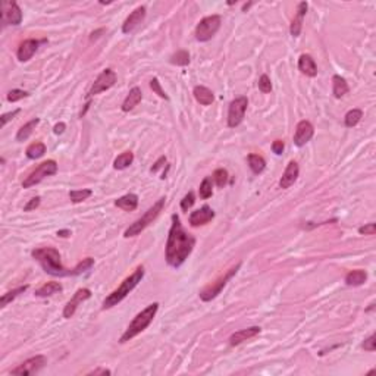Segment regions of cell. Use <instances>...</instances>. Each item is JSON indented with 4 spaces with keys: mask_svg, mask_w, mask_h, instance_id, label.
Returning a JSON list of instances; mask_svg holds the SVG:
<instances>
[{
    "mask_svg": "<svg viewBox=\"0 0 376 376\" xmlns=\"http://www.w3.org/2000/svg\"><path fill=\"white\" fill-rule=\"evenodd\" d=\"M24 97H28V93L27 92H22V90H10L9 93H7V101H10V103H15V101H18V100H21V98H24Z\"/></svg>",
    "mask_w": 376,
    "mask_h": 376,
    "instance_id": "obj_40",
    "label": "cell"
},
{
    "mask_svg": "<svg viewBox=\"0 0 376 376\" xmlns=\"http://www.w3.org/2000/svg\"><path fill=\"white\" fill-rule=\"evenodd\" d=\"M92 194H93L92 189H74L69 192V198L72 203H81V201L87 200Z\"/></svg>",
    "mask_w": 376,
    "mask_h": 376,
    "instance_id": "obj_36",
    "label": "cell"
},
{
    "mask_svg": "<svg viewBox=\"0 0 376 376\" xmlns=\"http://www.w3.org/2000/svg\"><path fill=\"white\" fill-rule=\"evenodd\" d=\"M150 87H152V90L157 94L159 97H162V98H165V100H168V98H169V97H168V94L165 93V90L162 89V86H160V83H159V80H157V78H153V80L150 81Z\"/></svg>",
    "mask_w": 376,
    "mask_h": 376,
    "instance_id": "obj_39",
    "label": "cell"
},
{
    "mask_svg": "<svg viewBox=\"0 0 376 376\" xmlns=\"http://www.w3.org/2000/svg\"><path fill=\"white\" fill-rule=\"evenodd\" d=\"M366 280H368V274L362 269H357V271H351L347 274L345 283L348 286H359V285H363Z\"/></svg>",
    "mask_w": 376,
    "mask_h": 376,
    "instance_id": "obj_27",
    "label": "cell"
},
{
    "mask_svg": "<svg viewBox=\"0 0 376 376\" xmlns=\"http://www.w3.org/2000/svg\"><path fill=\"white\" fill-rule=\"evenodd\" d=\"M132 162H134V155H132L131 152H124V153H121V155L115 159L113 168L122 171V169H126L128 166H131Z\"/></svg>",
    "mask_w": 376,
    "mask_h": 376,
    "instance_id": "obj_30",
    "label": "cell"
},
{
    "mask_svg": "<svg viewBox=\"0 0 376 376\" xmlns=\"http://www.w3.org/2000/svg\"><path fill=\"white\" fill-rule=\"evenodd\" d=\"M146 18V6H138L134 12L129 13V16L125 19L124 25H122V32L124 34H129L132 32Z\"/></svg>",
    "mask_w": 376,
    "mask_h": 376,
    "instance_id": "obj_15",
    "label": "cell"
},
{
    "mask_svg": "<svg viewBox=\"0 0 376 376\" xmlns=\"http://www.w3.org/2000/svg\"><path fill=\"white\" fill-rule=\"evenodd\" d=\"M215 218V212L209 206H203L201 209L192 212L189 215V225L191 226H200L209 223Z\"/></svg>",
    "mask_w": 376,
    "mask_h": 376,
    "instance_id": "obj_17",
    "label": "cell"
},
{
    "mask_svg": "<svg viewBox=\"0 0 376 376\" xmlns=\"http://www.w3.org/2000/svg\"><path fill=\"white\" fill-rule=\"evenodd\" d=\"M359 232H360V234H365V235H375V223H368V225H365V226H360V228H359Z\"/></svg>",
    "mask_w": 376,
    "mask_h": 376,
    "instance_id": "obj_45",
    "label": "cell"
},
{
    "mask_svg": "<svg viewBox=\"0 0 376 376\" xmlns=\"http://www.w3.org/2000/svg\"><path fill=\"white\" fill-rule=\"evenodd\" d=\"M43 41H44V40L38 41V40H34V38H28V40L22 41V43L19 44V47H18V52H16L18 59H19L21 62L30 61V59L34 56V53L37 52L40 43H43Z\"/></svg>",
    "mask_w": 376,
    "mask_h": 376,
    "instance_id": "obj_16",
    "label": "cell"
},
{
    "mask_svg": "<svg viewBox=\"0 0 376 376\" xmlns=\"http://www.w3.org/2000/svg\"><path fill=\"white\" fill-rule=\"evenodd\" d=\"M198 194L203 200L212 197V194H213V180L210 177L203 180V183L200 184V188H198Z\"/></svg>",
    "mask_w": 376,
    "mask_h": 376,
    "instance_id": "obj_34",
    "label": "cell"
},
{
    "mask_svg": "<svg viewBox=\"0 0 376 376\" xmlns=\"http://www.w3.org/2000/svg\"><path fill=\"white\" fill-rule=\"evenodd\" d=\"M212 180L215 181V184H216L218 187H225L226 183H228V172H226V169H216V171L213 172Z\"/></svg>",
    "mask_w": 376,
    "mask_h": 376,
    "instance_id": "obj_37",
    "label": "cell"
},
{
    "mask_svg": "<svg viewBox=\"0 0 376 376\" xmlns=\"http://www.w3.org/2000/svg\"><path fill=\"white\" fill-rule=\"evenodd\" d=\"M259 90L262 93H271L272 92V83L268 75H262L259 80Z\"/></svg>",
    "mask_w": 376,
    "mask_h": 376,
    "instance_id": "obj_38",
    "label": "cell"
},
{
    "mask_svg": "<svg viewBox=\"0 0 376 376\" xmlns=\"http://www.w3.org/2000/svg\"><path fill=\"white\" fill-rule=\"evenodd\" d=\"M141 98H143V93H141V90L138 89V87H134V89H131L129 90V93L128 95L125 97V100H124V103H122V106H121V109L124 110V112H129V110H132L140 101H141Z\"/></svg>",
    "mask_w": 376,
    "mask_h": 376,
    "instance_id": "obj_23",
    "label": "cell"
},
{
    "mask_svg": "<svg viewBox=\"0 0 376 376\" xmlns=\"http://www.w3.org/2000/svg\"><path fill=\"white\" fill-rule=\"evenodd\" d=\"M46 362H47V359H46L44 356H35V357H31V359L25 360V362H24V363H21L18 368L12 369V371H10V374H12V375H19V376L34 375L35 372H38L40 369H43V368H44Z\"/></svg>",
    "mask_w": 376,
    "mask_h": 376,
    "instance_id": "obj_12",
    "label": "cell"
},
{
    "mask_svg": "<svg viewBox=\"0 0 376 376\" xmlns=\"http://www.w3.org/2000/svg\"><path fill=\"white\" fill-rule=\"evenodd\" d=\"M162 163H166V157H165V156H162V157H160V159L155 163V166L152 168V172H156V171L162 166Z\"/></svg>",
    "mask_w": 376,
    "mask_h": 376,
    "instance_id": "obj_49",
    "label": "cell"
},
{
    "mask_svg": "<svg viewBox=\"0 0 376 376\" xmlns=\"http://www.w3.org/2000/svg\"><path fill=\"white\" fill-rule=\"evenodd\" d=\"M260 331H262V329H260L259 326H251V328L238 331V332H235V334L231 335L229 344H231V345H238V344H241V343H244V341H247V340H250V338H254L256 335L260 334Z\"/></svg>",
    "mask_w": 376,
    "mask_h": 376,
    "instance_id": "obj_20",
    "label": "cell"
},
{
    "mask_svg": "<svg viewBox=\"0 0 376 376\" xmlns=\"http://www.w3.org/2000/svg\"><path fill=\"white\" fill-rule=\"evenodd\" d=\"M87 375H110V371L109 369H94Z\"/></svg>",
    "mask_w": 376,
    "mask_h": 376,
    "instance_id": "obj_47",
    "label": "cell"
},
{
    "mask_svg": "<svg viewBox=\"0 0 376 376\" xmlns=\"http://www.w3.org/2000/svg\"><path fill=\"white\" fill-rule=\"evenodd\" d=\"M163 206H165V198L157 200L140 219H137L134 223H131V225L125 229L124 237H125V238L135 237V235H138L141 231H144V229H146L150 223H153V220L159 216V213L162 212Z\"/></svg>",
    "mask_w": 376,
    "mask_h": 376,
    "instance_id": "obj_5",
    "label": "cell"
},
{
    "mask_svg": "<svg viewBox=\"0 0 376 376\" xmlns=\"http://www.w3.org/2000/svg\"><path fill=\"white\" fill-rule=\"evenodd\" d=\"M63 289L62 283L61 282H47L44 283L43 286H40L38 289H35V295L37 297H49V295H53L56 292H61Z\"/></svg>",
    "mask_w": 376,
    "mask_h": 376,
    "instance_id": "obj_26",
    "label": "cell"
},
{
    "mask_svg": "<svg viewBox=\"0 0 376 376\" xmlns=\"http://www.w3.org/2000/svg\"><path fill=\"white\" fill-rule=\"evenodd\" d=\"M363 348L366 350V351H375L376 350V335L375 334H372L368 340H365V343H363Z\"/></svg>",
    "mask_w": 376,
    "mask_h": 376,
    "instance_id": "obj_42",
    "label": "cell"
},
{
    "mask_svg": "<svg viewBox=\"0 0 376 376\" xmlns=\"http://www.w3.org/2000/svg\"><path fill=\"white\" fill-rule=\"evenodd\" d=\"M192 94H194L195 100H197L200 104H203V106H209V104H212L213 100H215V95L212 93V90H209V89L204 87V86H197V87H194Z\"/></svg>",
    "mask_w": 376,
    "mask_h": 376,
    "instance_id": "obj_24",
    "label": "cell"
},
{
    "mask_svg": "<svg viewBox=\"0 0 376 376\" xmlns=\"http://www.w3.org/2000/svg\"><path fill=\"white\" fill-rule=\"evenodd\" d=\"M298 69L301 74L307 77H316L317 75V66L314 59L310 55H301L298 59Z\"/></svg>",
    "mask_w": 376,
    "mask_h": 376,
    "instance_id": "obj_21",
    "label": "cell"
},
{
    "mask_svg": "<svg viewBox=\"0 0 376 376\" xmlns=\"http://www.w3.org/2000/svg\"><path fill=\"white\" fill-rule=\"evenodd\" d=\"M307 7H309L307 1H301V3L298 4L297 13H295L294 19H292V22H291V27H289V32H291L292 37H298V35H300L301 27H303V18H304V15H306V12H307Z\"/></svg>",
    "mask_w": 376,
    "mask_h": 376,
    "instance_id": "obj_18",
    "label": "cell"
},
{
    "mask_svg": "<svg viewBox=\"0 0 376 376\" xmlns=\"http://www.w3.org/2000/svg\"><path fill=\"white\" fill-rule=\"evenodd\" d=\"M115 206L125 210V212H132L138 206V195L134 194V192L125 194V195L119 197L118 200H115Z\"/></svg>",
    "mask_w": 376,
    "mask_h": 376,
    "instance_id": "obj_22",
    "label": "cell"
},
{
    "mask_svg": "<svg viewBox=\"0 0 376 376\" xmlns=\"http://www.w3.org/2000/svg\"><path fill=\"white\" fill-rule=\"evenodd\" d=\"M143 277H144V268H143V266H138V268L134 271L132 275H129L128 278H125V280L122 281V283H121L115 291H112V292L104 298V301H103V309H110V307L116 306L118 303H121V301L141 282Z\"/></svg>",
    "mask_w": 376,
    "mask_h": 376,
    "instance_id": "obj_4",
    "label": "cell"
},
{
    "mask_svg": "<svg viewBox=\"0 0 376 376\" xmlns=\"http://www.w3.org/2000/svg\"><path fill=\"white\" fill-rule=\"evenodd\" d=\"M219 28H220V16L219 15L206 16L195 27V38L201 43L209 41L218 32Z\"/></svg>",
    "mask_w": 376,
    "mask_h": 376,
    "instance_id": "obj_8",
    "label": "cell"
},
{
    "mask_svg": "<svg viewBox=\"0 0 376 376\" xmlns=\"http://www.w3.org/2000/svg\"><path fill=\"white\" fill-rule=\"evenodd\" d=\"M251 4H253V3H247V4H244V6H243V10L246 12V10H247V9H249V7L251 6Z\"/></svg>",
    "mask_w": 376,
    "mask_h": 376,
    "instance_id": "obj_51",
    "label": "cell"
},
{
    "mask_svg": "<svg viewBox=\"0 0 376 376\" xmlns=\"http://www.w3.org/2000/svg\"><path fill=\"white\" fill-rule=\"evenodd\" d=\"M240 268H241V263H238L237 266L231 268L226 274H223L222 277H219L216 281L209 283L207 286H204V288L200 291V298H201L203 301H210V300H213L215 297H218V295L222 292V289L225 288L226 282L229 281V280L238 272Z\"/></svg>",
    "mask_w": 376,
    "mask_h": 376,
    "instance_id": "obj_6",
    "label": "cell"
},
{
    "mask_svg": "<svg viewBox=\"0 0 376 376\" xmlns=\"http://www.w3.org/2000/svg\"><path fill=\"white\" fill-rule=\"evenodd\" d=\"M247 106H249V100L244 95L237 97L235 100H232L229 103V109H228V126L229 128H235L243 122Z\"/></svg>",
    "mask_w": 376,
    "mask_h": 376,
    "instance_id": "obj_9",
    "label": "cell"
},
{
    "mask_svg": "<svg viewBox=\"0 0 376 376\" xmlns=\"http://www.w3.org/2000/svg\"><path fill=\"white\" fill-rule=\"evenodd\" d=\"M40 197H34V198H31L25 206H24V212H31V210H34V209H37L38 207V204H40Z\"/></svg>",
    "mask_w": 376,
    "mask_h": 376,
    "instance_id": "obj_44",
    "label": "cell"
},
{
    "mask_svg": "<svg viewBox=\"0 0 376 376\" xmlns=\"http://www.w3.org/2000/svg\"><path fill=\"white\" fill-rule=\"evenodd\" d=\"M38 122H40V119L35 118V119L27 122L24 126H21L19 131H18V134H16V141H25V140L32 134V131L35 129V126L38 125Z\"/></svg>",
    "mask_w": 376,
    "mask_h": 376,
    "instance_id": "obj_29",
    "label": "cell"
},
{
    "mask_svg": "<svg viewBox=\"0 0 376 376\" xmlns=\"http://www.w3.org/2000/svg\"><path fill=\"white\" fill-rule=\"evenodd\" d=\"M283 147H285V144H283V141H281V140H275L272 143V150H274L275 155H282Z\"/></svg>",
    "mask_w": 376,
    "mask_h": 376,
    "instance_id": "obj_46",
    "label": "cell"
},
{
    "mask_svg": "<svg viewBox=\"0 0 376 376\" xmlns=\"http://www.w3.org/2000/svg\"><path fill=\"white\" fill-rule=\"evenodd\" d=\"M22 21V12L16 1H1V24L6 25H19Z\"/></svg>",
    "mask_w": 376,
    "mask_h": 376,
    "instance_id": "obj_10",
    "label": "cell"
},
{
    "mask_svg": "<svg viewBox=\"0 0 376 376\" xmlns=\"http://www.w3.org/2000/svg\"><path fill=\"white\" fill-rule=\"evenodd\" d=\"M58 172V163L55 160H46L43 163H40L22 183V187L24 188H30L32 186H37L40 184L46 177H50V175H55Z\"/></svg>",
    "mask_w": 376,
    "mask_h": 376,
    "instance_id": "obj_7",
    "label": "cell"
},
{
    "mask_svg": "<svg viewBox=\"0 0 376 376\" xmlns=\"http://www.w3.org/2000/svg\"><path fill=\"white\" fill-rule=\"evenodd\" d=\"M65 128H66V125H65L63 122H59V124L55 125L53 131H55V134H62V132L65 131Z\"/></svg>",
    "mask_w": 376,
    "mask_h": 376,
    "instance_id": "obj_48",
    "label": "cell"
},
{
    "mask_svg": "<svg viewBox=\"0 0 376 376\" xmlns=\"http://www.w3.org/2000/svg\"><path fill=\"white\" fill-rule=\"evenodd\" d=\"M116 80H118V77H116V72H115V71H112V69H109V68L104 69V71L97 77V80L94 81L93 87H92L90 92H89V95L93 97L95 94L112 89V87L116 84Z\"/></svg>",
    "mask_w": 376,
    "mask_h": 376,
    "instance_id": "obj_11",
    "label": "cell"
},
{
    "mask_svg": "<svg viewBox=\"0 0 376 376\" xmlns=\"http://www.w3.org/2000/svg\"><path fill=\"white\" fill-rule=\"evenodd\" d=\"M21 112V109H16V110H13V112H9V113H4V115H1V118H0V124H1V126H4L10 119H13L18 113Z\"/></svg>",
    "mask_w": 376,
    "mask_h": 376,
    "instance_id": "obj_43",
    "label": "cell"
},
{
    "mask_svg": "<svg viewBox=\"0 0 376 376\" xmlns=\"http://www.w3.org/2000/svg\"><path fill=\"white\" fill-rule=\"evenodd\" d=\"M157 310H159V303H153V304L147 306L144 310H141V312L132 319V322L128 325L126 331H125V332L122 334V337L119 338V343L124 344V343L132 340L134 337H137L138 334H141V332L153 322V319H155Z\"/></svg>",
    "mask_w": 376,
    "mask_h": 376,
    "instance_id": "obj_3",
    "label": "cell"
},
{
    "mask_svg": "<svg viewBox=\"0 0 376 376\" xmlns=\"http://www.w3.org/2000/svg\"><path fill=\"white\" fill-rule=\"evenodd\" d=\"M195 246V238L184 229L178 215H172V226L169 229L166 241V263L175 269L181 268L183 263L191 254Z\"/></svg>",
    "mask_w": 376,
    "mask_h": 376,
    "instance_id": "obj_1",
    "label": "cell"
},
{
    "mask_svg": "<svg viewBox=\"0 0 376 376\" xmlns=\"http://www.w3.org/2000/svg\"><path fill=\"white\" fill-rule=\"evenodd\" d=\"M314 134V128L309 121H300L297 128H295V134H294V144L298 147H303L306 143H309L312 140Z\"/></svg>",
    "mask_w": 376,
    "mask_h": 376,
    "instance_id": "obj_14",
    "label": "cell"
},
{
    "mask_svg": "<svg viewBox=\"0 0 376 376\" xmlns=\"http://www.w3.org/2000/svg\"><path fill=\"white\" fill-rule=\"evenodd\" d=\"M90 297H92V291H90L89 288H80V289L74 294V297L66 303V306H65V309H63V317H65V319H71V317L75 314L78 306H80L83 301L89 300Z\"/></svg>",
    "mask_w": 376,
    "mask_h": 376,
    "instance_id": "obj_13",
    "label": "cell"
},
{
    "mask_svg": "<svg viewBox=\"0 0 376 376\" xmlns=\"http://www.w3.org/2000/svg\"><path fill=\"white\" fill-rule=\"evenodd\" d=\"M194 203H195V197H194V192H192V191H189L187 195H186V197L181 200V209L187 212L188 209H189V207H191Z\"/></svg>",
    "mask_w": 376,
    "mask_h": 376,
    "instance_id": "obj_41",
    "label": "cell"
},
{
    "mask_svg": "<svg viewBox=\"0 0 376 376\" xmlns=\"http://www.w3.org/2000/svg\"><path fill=\"white\" fill-rule=\"evenodd\" d=\"M362 118H363V112H362L360 109H351V110H348L347 115H345V118H344L345 126H348V128L356 126V125L362 121Z\"/></svg>",
    "mask_w": 376,
    "mask_h": 376,
    "instance_id": "obj_32",
    "label": "cell"
},
{
    "mask_svg": "<svg viewBox=\"0 0 376 376\" xmlns=\"http://www.w3.org/2000/svg\"><path fill=\"white\" fill-rule=\"evenodd\" d=\"M298 172H300V169H298V165H297V162H289L288 163V166H286V169H285V172H283V175H282L281 181H280V186L283 189H286V188H289L295 181H297V178H298Z\"/></svg>",
    "mask_w": 376,
    "mask_h": 376,
    "instance_id": "obj_19",
    "label": "cell"
},
{
    "mask_svg": "<svg viewBox=\"0 0 376 376\" xmlns=\"http://www.w3.org/2000/svg\"><path fill=\"white\" fill-rule=\"evenodd\" d=\"M348 90H350L348 84H347V81L343 77H340V75H334L332 77V93H334V95L337 98L344 97L345 94L348 93Z\"/></svg>",
    "mask_w": 376,
    "mask_h": 376,
    "instance_id": "obj_25",
    "label": "cell"
},
{
    "mask_svg": "<svg viewBox=\"0 0 376 376\" xmlns=\"http://www.w3.org/2000/svg\"><path fill=\"white\" fill-rule=\"evenodd\" d=\"M28 289V285H24V286H19V288H15V289H12V291H9V292H6V294H3L1 295V300H0V304H1V307H4V306H7L12 300H15L19 294H22V292H25Z\"/></svg>",
    "mask_w": 376,
    "mask_h": 376,
    "instance_id": "obj_33",
    "label": "cell"
},
{
    "mask_svg": "<svg viewBox=\"0 0 376 376\" xmlns=\"http://www.w3.org/2000/svg\"><path fill=\"white\" fill-rule=\"evenodd\" d=\"M69 235H71V231H68V229H61V231H58V237L66 238V237H69Z\"/></svg>",
    "mask_w": 376,
    "mask_h": 376,
    "instance_id": "obj_50",
    "label": "cell"
},
{
    "mask_svg": "<svg viewBox=\"0 0 376 376\" xmlns=\"http://www.w3.org/2000/svg\"><path fill=\"white\" fill-rule=\"evenodd\" d=\"M249 166H250V169L253 171V174L259 175V174H262V172L265 171V168H266V160H265L260 155L251 153V155H249Z\"/></svg>",
    "mask_w": 376,
    "mask_h": 376,
    "instance_id": "obj_28",
    "label": "cell"
},
{
    "mask_svg": "<svg viewBox=\"0 0 376 376\" xmlns=\"http://www.w3.org/2000/svg\"><path fill=\"white\" fill-rule=\"evenodd\" d=\"M31 256L40 263L43 271L52 277H75L74 269H66L61 262V254L55 247H41L32 250Z\"/></svg>",
    "mask_w": 376,
    "mask_h": 376,
    "instance_id": "obj_2",
    "label": "cell"
},
{
    "mask_svg": "<svg viewBox=\"0 0 376 376\" xmlns=\"http://www.w3.org/2000/svg\"><path fill=\"white\" fill-rule=\"evenodd\" d=\"M27 157L28 159H40L41 156H44V153H46V146L41 143V141H35V143H32V144H30L28 147H27Z\"/></svg>",
    "mask_w": 376,
    "mask_h": 376,
    "instance_id": "obj_31",
    "label": "cell"
},
{
    "mask_svg": "<svg viewBox=\"0 0 376 376\" xmlns=\"http://www.w3.org/2000/svg\"><path fill=\"white\" fill-rule=\"evenodd\" d=\"M171 63L178 65V66H187L189 63V53L187 50H180L175 55L171 56Z\"/></svg>",
    "mask_w": 376,
    "mask_h": 376,
    "instance_id": "obj_35",
    "label": "cell"
}]
</instances>
